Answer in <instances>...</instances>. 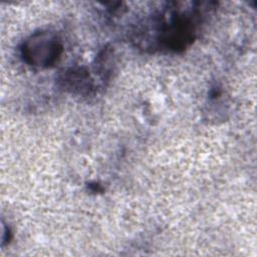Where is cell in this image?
Here are the masks:
<instances>
[{
  "mask_svg": "<svg viewBox=\"0 0 257 257\" xmlns=\"http://www.w3.org/2000/svg\"><path fill=\"white\" fill-rule=\"evenodd\" d=\"M57 81L63 90L84 96L94 93L97 87L89 70L85 67L67 68L59 74Z\"/></svg>",
  "mask_w": 257,
  "mask_h": 257,
  "instance_id": "3957f363",
  "label": "cell"
},
{
  "mask_svg": "<svg viewBox=\"0 0 257 257\" xmlns=\"http://www.w3.org/2000/svg\"><path fill=\"white\" fill-rule=\"evenodd\" d=\"M181 3H169L151 21L153 30V47L171 52H181L188 48L196 38L201 10L182 8Z\"/></svg>",
  "mask_w": 257,
  "mask_h": 257,
  "instance_id": "6da1fadb",
  "label": "cell"
},
{
  "mask_svg": "<svg viewBox=\"0 0 257 257\" xmlns=\"http://www.w3.org/2000/svg\"><path fill=\"white\" fill-rule=\"evenodd\" d=\"M63 46L53 32L40 30L27 37L20 48V54L28 65L40 68L53 66L60 58Z\"/></svg>",
  "mask_w": 257,
  "mask_h": 257,
  "instance_id": "7a4b0ae2",
  "label": "cell"
}]
</instances>
